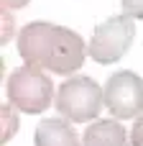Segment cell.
Masks as SVG:
<instances>
[{"mask_svg":"<svg viewBox=\"0 0 143 146\" xmlns=\"http://www.w3.org/2000/svg\"><path fill=\"white\" fill-rule=\"evenodd\" d=\"M105 90L84 74H72L61 82L56 92V113L72 123H87L95 121L102 110Z\"/></svg>","mask_w":143,"mask_h":146,"instance_id":"cell-2","label":"cell"},{"mask_svg":"<svg viewBox=\"0 0 143 146\" xmlns=\"http://www.w3.org/2000/svg\"><path fill=\"white\" fill-rule=\"evenodd\" d=\"M18 54L26 64L43 72L72 74L84 64L90 51L77 31L46 21H33L26 23L18 33Z\"/></svg>","mask_w":143,"mask_h":146,"instance_id":"cell-1","label":"cell"},{"mask_svg":"<svg viewBox=\"0 0 143 146\" xmlns=\"http://www.w3.org/2000/svg\"><path fill=\"white\" fill-rule=\"evenodd\" d=\"M105 105L118 121L138 118L143 113V77L128 69L115 72L105 85Z\"/></svg>","mask_w":143,"mask_h":146,"instance_id":"cell-5","label":"cell"},{"mask_svg":"<svg viewBox=\"0 0 143 146\" xmlns=\"http://www.w3.org/2000/svg\"><path fill=\"white\" fill-rule=\"evenodd\" d=\"M33 141L36 146H79V136L67 118H46L36 126Z\"/></svg>","mask_w":143,"mask_h":146,"instance_id":"cell-6","label":"cell"},{"mask_svg":"<svg viewBox=\"0 0 143 146\" xmlns=\"http://www.w3.org/2000/svg\"><path fill=\"white\" fill-rule=\"evenodd\" d=\"M54 98V82L46 77L43 69L38 67H18L8 77V103L18 108L20 113L38 115L51 105Z\"/></svg>","mask_w":143,"mask_h":146,"instance_id":"cell-3","label":"cell"},{"mask_svg":"<svg viewBox=\"0 0 143 146\" xmlns=\"http://www.w3.org/2000/svg\"><path fill=\"white\" fill-rule=\"evenodd\" d=\"M120 3H123V13L133 18H143V0H120Z\"/></svg>","mask_w":143,"mask_h":146,"instance_id":"cell-10","label":"cell"},{"mask_svg":"<svg viewBox=\"0 0 143 146\" xmlns=\"http://www.w3.org/2000/svg\"><path fill=\"white\" fill-rule=\"evenodd\" d=\"M82 146H128V133L118 121H95L84 131Z\"/></svg>","mask_w":143,"mask_h":146,"instance_id":"cell-7","label":"cell"},{"mask_svg":"<svg viewBox=\"0 0 143 146\" xmlns=\"http://www.w3.org/2000/svg\"><path fill=\"white\" fill-rule=\"evenodd\" d=\"M15 110H18V108H13L10 103L0 108V121H3V128H0V144H8V141L13 139L15 128H18V113H15Z\"/></svg>","mask_w":143,"mask_h":146,"instance_id":"cell-8","label":"cell"},{"mask_svg":"<svg viewBox=\"0 0 143 146\" xmlns=\"http://www.w3.org/2000/svg\"><path fill=\"white\" fill-rule=\"evenodd\" d=\"M26 3H31V0H3V8L13 10V8H23Z\"/></svg>","mask_w":143,"mask_h":146,"instance_id":"cell-12","label":"cell"},{"mask_svg":"<svg viewBox=\"0 0 143 146\" xmlns=\"http://www.w3.org/2000/svg\"><path fill=\"white\" fill-rule=\"evenodd\" d=\"M13 36V15L8 13V8H3V33H0V44L5 46Z\"/></svg>","mask_w":143,"mask_h":146,"instance_id":"cell-9","label":"cell"},{"mask_svg":"<svg viewBox=\"0 0 143 146\" xmlns=\"http://www.w3.org/2000/svg\"><path fill=\"white\" fill-rule=\"evenodd\" d=\"M130 146H143V113L136 118V123L130 128Z\"/></svg>","mask_w":143,"mask_h":146,"instance_id":"cell-11","label":"cell"},{"mask_svg":"<svg viewBox=\"0 0 143 146\" xmlns=\"http://www.w3.org/2000/svg\"><path fill=\"white\" fill-rule=\"evenodd\" d=\"M136 38V23H133V15L128 13H120V15H110L107 21H102L92 38H90V56L100 64H113L118 59H123V54L130 49Z\"/></svg>","mask_w":143,"mask_h":146,"instance_id":"cell-4","label":"cell"}]
</instances>
